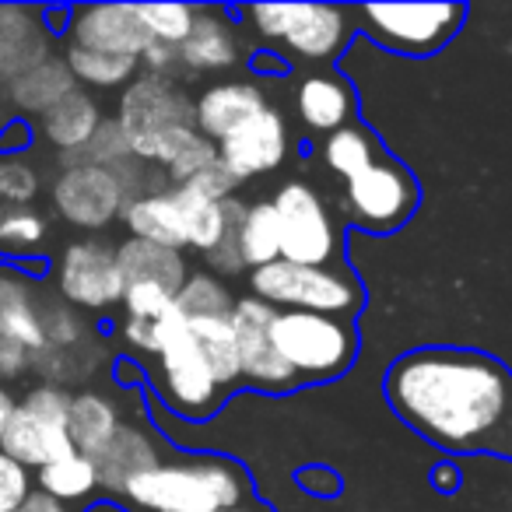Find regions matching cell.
Returning <instances> with one entry per match:
<instances>
[{"instance_id": "obj_1", "label": "cell", "mask_w": 512, "mask_h": 512, "mask_svg": "<svg viewBox=\"0 0 512 512\" xmlns=\"http://www.w3.org/2000/svg\"><path fill=\"white\" fill-rule=\"evenodd\" d=\"M390 411L446 453L512 463V369L498 355L453 344L411 348L383 376Z\"/></svg>"}, {"instance_id": "obj_2", "label": "cell", "mask_w": 512, "mask_h": 512, "mask_svg": "<svg viewBox=\"0 0 512 512\" xmlns=\"http://www.w3.org/2000/svg\"><path fill=\"white\" fill-rule=\"evenodd\" d=\"M137 512H221L256 498L253 477L232 456L200 453L162 460L120 491Z\"/></svg>"}, {"instance_id": "obj_3", "label": "cell", "mask_w": 512, "mask_h": 512, "mask_svg": "<svg viewBox=\"0 0 512 512\" xmlns=\"http://www.w3.org/2000/svg\"><path fill=\"white\" fill-rule=\"evenodd\" d=\"M271 337L299 386L334 383V379L348 376L362 351L355 320L299 313V309H278Z\"/></svg>"}, {"instance_id": "obj_4", "label": "cell", "mask_w": 512, "mask_h": 512, "mask_svg": "<svg viewBox=\"0 0 512 512\" xmlns=\"http://www.w3.org/2000/svg\"><path fill=\"white\" fill-rule=\"evenodd\" d=\"M249 292L274 309H299L337 320H355L365 309V285L348 264L299 267L278 260L260 271H249Z\"/></svg>"}, {"instance_id": "obj_5", "label": "cell", "mask_w": 512, "mask_h": 512, "mask_svg": "<svg viewBox=\"0 0 512 512\" xmlns=\"http://www.w3.org/2000/svg\"><path fill=\"white\" fill-rule=\"evenodd\" d=\"M155 386L162 404L186 421H211L228 400L207 372L204 358L190 337V323L176 306L165 316H158Z\"/></svg>"}, {"instance_id": "obj_6", "label": "cell", "mask_w": 512, "mask_h": 512, "mask_svg": "<svg viewBox=\"0 0 512 512\" xmlns=\"http://www.w3.org/2000/svg\"><path fill=\"white\" fill-rule=\"evenodd\" d=\"M369 43L397 57L428 60L442 53L467 22L463 4H362L351 11Z\"/></svg>"}, {"instance_id": "obj_7", "label": "cell", "mask_w": 512, "mask_h": 512, "mask_svg": "<svg viewBox=\"0 0 512 512\" xmlns=\"http://www.w3.org/2000/svg\"><path fill=\"white\" fill-rule=\"evenodd\" d=\"M421 204V183L400 158L386 155L372 169L344 183L341 211L355 228L369 235H393L414 218Z\"/></svg>"}, {"instance_id": "obj_8", "label": "cell", "mask_w": 512, "mask_h": 512, "mask_svg": "<svg viewBox=\"0 0 512 512\" xmlns=\"http://www.w3.org/2000/svg\"><path fill=\"white\" fill-rule=\"evenodd\" d=\"M67 411H71V393L64 386L43 383L29 390L0 435V453L36 470L71 456L74 442L67 435Z\"/></svg>"}, {"instance_id": "obj_9", "label": "cell", "mask_w": 512, "mask_h": 512, "mask_svg": "<svg viewBox=\"0 0 512 512\" xmlns=\"http://www.w3.org/2000/svg\"><path fill=\"white\" fill-rule=\"evenodd\" d=\"M281 221V260L299 267H341L344 228L330 218L320 193L306 183H285L274 197Z\"/></svg>"}, {"instance_id": "obj_10", "label": "cell", "mask_w": 512, "mask_h": 512, "mask_svg": "<svg viewBox=\"0 0 512 512\" xmlns=\"http://www.w3.org/2000/svg\"><path fill=\"white\" fill-rule=\"evenodd\" d=\"M274 316L278 309L267 306L260 299H239L232 306V334H235V348H239V379L242 390H256L267 393V397H285V393L302 390L295 372L285 365V358L274 348Z\"/></svg>"}, {"instance_id": "obj_11", "label": "cell", "mask_w": 512, "mask_h": 512, "mask_svg": "<svg viewBox=\"0 0 512 512\" xmlns=\"http://www.w3.org/2000/svg\"><path fill=\"white\" fill-rule=\"evenodd\" d=\"M120 127L127 134L130 155L151 162L155 144L172 130L193 127V106L169 78H137L120 99Z\"/></svg>"}, {"instance_id": "obj_12", "label": "cell", "mask_w": 512, "mask_h": 512, "mask_svg": "<svg viewBox=\"0 0 512 512\" xmlns=\"http://www.w3.org/2000/svg\"><path fill=\"white\" fill-rule=\"evenodd\" d=\"M57 288L78 309H113L123 302V274L116 249L99 239H81L64 249L57 264Z\"/></svg>"}, {"instance_id": "obj_13", "label": "cell", "mask_w": 512, "mask_h": 512, "mask_svg": "<svg viewBox=\"0 0 512 512\" xmlns=\"http://www.w3.org/2000/svg\"><path fill=\"white\" fill-rule=\"evenodd\" d=\"M120 179L106 165H71L53 183V207L67 225L78 228H106L116 214L127 207Z\"/></svg>"}, {"instance_id": "obj_14", "label": "cell", "mask_w": 512, "mask_h": 512, "mask_svg": "<svg viewBox=\"0 0 512 512\" xmlns=\"http://www.w3.org/2000/svg\"><path fill=\"white\" fill-rule=\"evenodd\" d=\"M288 155V123L278 109H260L242 127H235L225 141H218V162L235 183L274 172Z\"/></svg>"}, {"instance_id": "obj_15", "label": "cell", "mask_w": 512, "mask_h": 512, "mask_svg": "<svg viewBox=\"0 0 512 512\" xmlns=\"http://www.w3.org/2000/svg\"><path fill=\"white\" fill-rule=\"evenodd\" d=\"M71 46L95 53H113V57H134L151 46V32L144 29L137 4H88V8H71V25H67Z\"/></svg>"}, {"instance_id": "obj_16", "label": "cell", "mask_w": 512, "mask_h": 512, "mask_svg": "<svg viewBox=\"0 0 512 512\" xmlns=\"http://www.w3.org/2000/svg\"><path fill=\"white\" fill-rule=\"evenodd\" d=\"M355 36L351 25V11L337 8V4H295V18L288 25L281 50L288 53V64L306 60V64H330L337 53L348 46Z\"/></svg>"}, {"instance_id": "obj_17", "label": "cell", "mask_w": 512, "mask_h": 512, "mask_svg": "<svg viewBox=\"0 0 512 512\" xmlns=\"http://www.w3.org/2000/svg\"><path fill=\"white\" fill-rule=\"evenodd\" d=\"M50 60V29L43 11L22 4H0V78L15 81Z\"/></svg>"}, {"instance_id": "obj_18", "label": "cell", "mask_w": 512, "mask_h": 512, "mask_svg": "<svg viewBox=\"0 0 512 512\" xmlns=\"http://www.w3.org/2000/svg\"><path fill=\"white\" fill-rule=\"evenodd\" d=\"M0 337L22 344L29 355L46 351V302L36 295L32 278L0 267Z\"/></svg>"}, {"instance_id": "obj_19", "label": "cell", "mask_w": 512, "mask_h": 512, "mask_svg": "<svg viewBox=\"0 0 512 512\" xmlns=\"http://www.w3.org/2000/svg\"><path fill=\"white\" fill-rule=\"evenodd\" d=\"M295 109H299V120L306 123L313 134H337L348 123H358V99L355 88L341 74H309L299 85L295 95Z\"/></svg>"}, {"instance_id": "obj_20", "label": "cell", "mask_w": 512, "mask_h": 512, "mask_svg": "<svg viewBox=\"0 0 512 512\" xmlns=\"http://www.w3.org/2000/svg\"><path fill=\"white\" fill-rule=\"evenodd\" d=\"M260 109H267V102L256 85H214L193 102V127L200 137L218 144Z\"/></svg>"}, {"instance_id": "obj_21", "label": "cell", "mask_w": 512, "mask_h": 512, "mask_svg": "<svg viewBox=\"0 0 512 512\" xmlns=\"http://www.w3.org/2000/svg\"><path fill=\"white\" fill-rule=\"evenodd\" d=\"M92 463H95V477H99L102 488H109V491H116V495H120V491L127 488L137 474L158 467V463H162V456H158L155 442H151L141 428L120 425V432L106 442V449H102V453L92 456Z\"/></svg>"}, {"instance_id": "obj_22", "label": "cell", "mask_w": 512, "mask_h": 512, "mask_svg": "<svg viewBox=\"0 0 512 512\" xmlns=\"http://www.w3.org/2000/svg\"><path fill=\"white\" fill-rule=\"evenodd\" d=\"M116 264H120L123 285H162L176 295L186 285V264L176 249L127 239L123 246H116Z\"/></svg>"}, {"instance_id": "obj_23", "label": "cell", "mask_w": 512, "mask_h": 512, "mask_svg": "<svg viewBox=\"0 0 512 512\" xmlns=\"http://www.w3.org/2000/svg\"><path fill=\"white\" fill-rule=\"evenodd\" d=\"M123 221H127V228H130V239L176 249V253L186 246L183 214H179V207L169 190L141 193L137 200H130V204L123 207Z\"/></svg>"}, {"instance_id": "obj_24", "label": "cell", "mask_w": 512, "mask_h": 512, "mask_svg": "<svg viewBox=\"0 0 512 512\" xmlns=\"http://www.w3.org/2000/svg\"><path fill=\"white\" fill-rule=\"evenodd\" d=\"M99 123H102V116H99L95 99L88 92H81V88H74V92L67 95V99H60L50 113H43L39 127H43V137L60 155H78L95 137Z\"/></svg>"}, {"instance_id": "obj_25", "label": "cell", "mask_w": 512, "mask_h": 512, "mask_svg": "<svg viewBox=\"0 0 512 512\" xmlns=\"http://www.w3.org/2000/svg\"><path fill=\"white\" fill-rule=\"evenodd\" d=\"M179 64L190 71H225L235 64L232 25L221 22L218 8H197L190 36L179 46Z\"/></svg>"}, {"instance_id": "obj_26", "label": "cell", "mask_w": 512, "mask_h": 512, "mask_svg": "<svg viewBox=\"0 0 512 512\" xmlns=\"http://www.w3.org/2000/svg\"><path fill=\"white\" fill-rule=\"evenodd\" d=\"M116 432H120V414L113 400H106L102 393H74L67 411V435L74 442V453H102Z\"/></svg>"}, {"instance_id": "obj_27", "label": "cell", "mask_w": 512, "mask_h": 512, "mask_svg": "<svg viewBox=\"0 0 512 512\" xmlns=\"http://www.w3.org/2000/svg\"><path fill=\"white\" fill-rule=\"evenodd\" d=\"M386 155H390V151L383 148L379 134H372L365 123H348V127H341L337 134H330L327 141H323V165H327L337 179H344V183L362 176L365 169H372V165Z\"/></svg>"}, {"instance_id": "obj_28", "label": "cell", "mask_w": 512, "mask_h": 512, "mask_svg": "<svg viewBox=\"0 0 512 512\" xmlns=\"http://www.w3.org/2000/svg\"><path fill=\"white\" fill-rule=\"evenodd\" d=\"M186 323H190L193 344H197L200 358H204V365L214 376V383L221 386V393L232 397L235 390H242L239 348H235L232 323L228 320H186Z\"/></svg>"}, {"instance_id": "obj_29", "label": "cell", "mask_w": 512, "mask_h": 512, "mask_svg": "<svg viewBox=\"0 0 512 512\" xmlns=\"http://www.w3.org/2000/svg\"><path fill=\"white\" fill-rule=\"evenodd\" d=\"M74 88H78V81L71 78V71H67L64 60L50 57L46 64L32 67L29 74H22V78L11 81L8 99L18 113H39L43 116V113H50L60 99H67Z\"/></svg>"}, {"instance_id": "obj_30", "label": "cell", "mask_w": 512, "mask_h": 512, "mask_svg": "<svg viewBox=\"0 0 512 512\" xmlns=\"http://www.w3.org/2000/svg\"><path fill=\"white\" fill-rule=\"evenodd\" d=\"M281 260V221L274 211V200L246 204L242 214V267L260 271Z\"/></svg>"}, {"instance_id": "obj_31", "label": "cell", "mask_w": 512, "mask_h": 512, "mask_svg": "<svg viewBox=\"0 0 512 512\" xmlns=\"http://www.w3.org/2000/svg\"><path fill=\"white\" fill-rule=\"evenodd\" d=\"M172 200H176L179 214H183V232H186V246L200 249V253H211L221 239V228H225V200L214 204L204 200L200 193H193L190 186H172Z\"/></svg>"}, {"instance_id": "obj_32", "label": "cell", "mask_w": 512, "mask_h": 512, "mask_svg": "<svg viewBox=\"0 0 512 512\" xmlns=\"http://www.w3.org/2000/svg\"><path fill=\"white\" fill-rule=\"evenodd\" d=\"M36 484L43 495L57 498V502H81L99 488V477H95V463L85 453H71L64 460L50 463L36 474Z\"/></svg>"}, {"instance_id": "obj_33", "label": "cell", "mask_w": 512, "mask_h": 512, "mask_svg": "<svg viewBox=\"0 0 512 512\" xmlns=\"http://www.w3.org/2000/svg\"><path fill=\"white\" fill-rule=\"evenodd\" d=\"M64 64L71 71V78L78 85L88 88H116L127 85L137 74L141 60L134 57H113V53H95V50H81V46H67Z\"/></svg>"}, {"instance_id": "obj_34", "label": "cell", "mask_w": 512, "mask_h": 512, "mask_svg": "<svg viewBox=\"0 0 512 512\" xmlns=\"http://www.w3.org/2000/svg\"><path fill=\"white\" fill-rule=\"evenodd\" d=\"M232 306L235 302L228 295V288L218 285L214 278H207V274L186 278V285L176 295V309L186 320H228Z\"/></svg>"}, {"instance_id": "obj_35", "label": "cell", "mask_w": 512, "mask_h": 512, "mask_svg": "<svg viewBox=\"0 0 512 512\" xmlns=\"http://www.w3.org/2000/svg\"><path fill=\"white\" fill-rule=\"evenodd\" d=\"M137 15H141L144 29L151 32L155 43L179 50L186 43V36H190L197 8H190V4H137Z\"/></svg>"}, {"instance_id": "obj_36", "label": "cell", "mask_w": 512, "mask_h": 512, "mask_svg": "<svg viewBox=\"0 0 512 512\" xmlns=\"http://www.w3.org/2000/svg\"><path fill=\"white\" fill-rule=\"evenodd\" d=\"M221 207H225V228H221L218 246H214L204 260L221 274H239L242 271V214H246V204H242L239 197H228Z\"/></svg>"}, {"instance_id": "obj_37", "label": "cell", "mask_w": 512, "mask_h": 512, "mask_svg": "<svg viewBox=\"0 0 512 512\" xmlns=\"http://www.w3.org/2000/svg\"><path fill=\"white\" fill-rule=\"evenodd\" d=\"M39 197V172L22 155L0 158V204L29 207Z\"/></svg>"}, {"instance_id": "obj_38", "label": "cell", "mask_w": 512, "mask_h": 512, "mask_svg": "<svg viewBox=\"0 0 512 512\" xmlns=\"http://www.w3.org/2000/svg\"><path fill=\"white\" fill-rule=\"evenodd\" d=\"M46 239V218L32 207H15L0 214V246L8 249H32Z\"/></svg>"}, {"instance_id": "obj_39", "label": "cell", "mask_w": 512, "mask_h": 512, "mask_svg": "<svg viewBox=\"0 0 512 512\" xmlns=\"http://www.w3.org/2000/svg\"><path fill=\"white\" fill-rule=\"evenodd\" d=\"M214 162H218V144H211L207 137L193 134L190 141H186L183 148L176 151V158H172L165 169H169L172 183L183 186V183H190L197 172H204L207 165H214Z\"/></svg>"}, {"instance_id": "obj_40", "label": "cell", "mask_w": 512, "mask_h": 512, "mask_svg": "<svg viewBox=\"0 0 512 512\" xmlns=\"http://www.w3.org/2000/svg\"><path fill=\"white\" fill-rule=\"evenodd\" d=\"M123 306H127V320H158L176 306V292L162 285H127Z\"/></svg>"}, {"instance_id": "obj_41", "label": "cell", "mask_w": 512, "mask_h": 512, "mask_svg": "<svg viewBox=\"0 0 512 512\" xmlns=\"http://www.w3.org/2000/svg\"><path fill=\"white\" fill-rule=\"evenodd\" d=\"M32 495V474L8 453H0V512H18Z\"/></svg>"}, {"instance_id": "obj_42", "label": "cell", "mask_w": 512, "mask_h": 512, "mask_svg": "<svg viewBox=\"0 0 512 512\" xmlns=\"http://www.w3.org/2000/svg\"><path fill=\"white\" fill-rule=\"evenodd\" d=\"M183 186H190L193 193H200L204 200H214V204H221V200H228L235 193V179L228 176V169L221 162H214V165H207L204 172H197V176L190 179V183H183Z\"/></svg>"}, {"instance_id": "obj_43", "label": "cell", "mask_w": 512, "mask_h": 512, "mask_svg": "<svg viewBox=\"0 0 512 512\" xmlns=\"http://www.w3.org/2000/svg\"><path fill=\"white\" fill-rule=\"evenodd\" d=\"M295 481H299L302 491H309V495H316V498H334L337 491H341V477L330 467H320V463L302 467L299 474H295Z\"/></svg>"}, {"instance_id": "obj_44", "label": "cell", "mask_w": 512, "mask_h": 512, "mask_svg": "<svg viewBox=\"0 0 512 512\" xmlns=\"http://www.w3.org/2000/svg\"><path fill=\"white\" fill-rule=\"evenodd\" d=\"M32 365V355L15 341H4L0 337V379H15L22 376L25 369Z\"/></svg>"}, {"instance_id": "obj_45", "label": "cell", "mask_w": 512, "mask_h": 512, "mask_svg": "<svg viewBox=\"0 0 512 512\" xmlns=\"http://www.w3.org/2000/svg\"><path fill=\"white\" fill-rule=\"evenodd\" d=\"M428 484H432L435 491H442V495H453V491H460V484H463L460 467H456L453 460L435 463V467L428 470Z\"/></svg>"}, {"instance_id": "obj_46", "label": "cell", "mask_w": 512, "mask_h": 512, "mask_svg": "<svg viewBox=\"0 0 512 512\" xmlns=\"http://www.w3.org/2000/svg\"><path fill=\"white\" fill-rule=\"evenodd\" d=\"M249 64H253L256 74H288V60L274 50H256Z\"/></svg>"}, {"instance_id": "obj_47", "label": "cell", "mask_w": 512, "mask_h": 512, "mask_svg": "<svg viewBox=\"0 0 512 512\" xmlns=\"http://www.w3.org/2000/svg\"><path fill=\"white\" fill-rule=\"evenodd\" d=\"M22 509H25V512H71V505L57 502V498L43 495V491H32V495L25 498Z\"/></svg>"}, {"instance_id": "obj_48", "label": "cell", "mask_w": 512, "mask_h": 512, "mask_svg": "<svg viewBox=\"0 0 512 512\" xmlns=\"http://www.w3.org/2000/svg\"><path fill=\"white\" fill-rule=\"evenodd\" d=\"M15 407H18V400L11 397L4 386H0V435H4V428H8V421H11V414H15Z\"/></svg>"}, {"instance_id": "obj_49", "label": "cell", "mask_w": 512, "mask_h": 512, "mask_svg": "<svg viewBox=\"0 0 512 512\" xmlns=\"http://www.w3.org/2000/svg\"><path fill=\"white\" fill-rule=\"evenodd\" d=\"M221 512H274V505L264 502V498H249V502L232 505V509H221Z\"/></svg>"}, {"instance_id": "obj_50", "label": "cell", "mask_w": 512, "mask_h": 512, "mask_svg": "<svg viewBox=\"0 0 512 512\" xmlns=\"http://www.w3.org/2000/svg\"><path fill=\"white\" fill-rule=\"evenodd\" d=\"M18 512H25V509H18Z\"/></svg>"}, {"instance_id": "obj_51", "label": "cell", "mask_w": 512, "mask_h": 512, "mask_svg": "<svg viewBox=\"0 0 512 512\" xmlns=\"http://www.w3.org/2000/svg\"><path fill=\"white\" fill-rule=\"evenodd\" d=\"M0 214H4V211H0Z\"/></svg>"}]
</instances>
